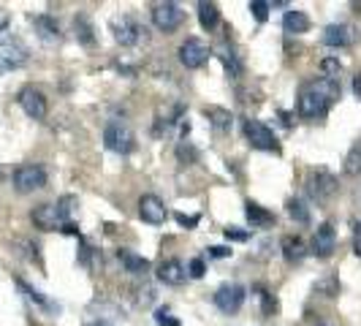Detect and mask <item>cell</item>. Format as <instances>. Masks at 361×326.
<instances>
[{
  "instance_id": "8d00e7d4",
  "label": "cell",
  "mask_w": 361,
  "mask_h": 326,
  "mask_svg": "<svg viewBox=\"0 0 361 326\" xmlns=\"http://www.w3.org/2000/svg\"><path fill=\"white\" fill-rule=\"evenodd\" d=\"M353 250L361 258V220H353Z\"/></svg>"
},
{
  "instance_id": "30bf717a",
  "label": "cell",
  "mask_w": 361,
  "mask_h": 326,
  "mask_svg": "<svg viewBox=\"0 0 361 326\" xmlns=\"http://www.w3.org/2000/svg\"><path fill=\"white\" fill-rule=\"evenodd\" d=\"M17 101L27 117H33V120H44V117H47V109H49L47 107V98H44V92L38 90V87H33V85L22 87Z\"/></svg>"
},
{
  "instance_id": "83f0119b",
  "label": "cell",
  "mask_w": 361,
  "mask_h": 326,
  "mask_svg": "<svg viewBox=\"0 0 361 326\" xmlns=\"http://www.w3.org/2000/svg\"><path fill=\"white\" fill-rule=\"evenodd\" d=\"M315 291L324 294V296H337V294H340V280H337L334 274H329V277H324V280H318Z\"/></svg>"
},
{
  "instance_id": "e575fe53",
  "label": "cell",
  "mask_w": 361,
  "mask_h": 326,
  "mask_svg": "<svg viewBox=\"0 0 361 326\" xmlns=\"http://www.w3.org/2000/svg\"><path fill=\"white\" fill-rule=\"evenodd\" d=\"M204 272H207V264H204V258H193V261H190V267H188V274L199 280V277H204Z\"/></svg>"
},
{
  "instance_id": "7402d4cb",
  "label": "cell",
  "mask_w": 361,
  "mask_h": 326,
  "mask_svg": "<svg viewBox=\"0 0 361 326\" xmlns=\"http://www.w3.org/2000/svg\"><path fill=\"white\" fill-rule=\"evenodd\" d=\"M217 57L223 60V66H226L228 76H234V79H236V76L242 73V60L236 57V52L228 47V44H220V47H217Z\"/></svg>"
},
{
  "instance_id": "4dcf8cb0",
  "label": "cell",
  "mask_w": 361,
  "mask_h": 326,
  "mask_svg": "<svg viewBox=\"0 0 361 326\" xmlns=\"http://www.w3.org/2000/svg\"><path fill=\"white\" fill-rule=\"evenodd\" d=\"M269 3H264V0H253L250 3V11H253V17L258 19V22H267L269 19Z\"/></svg>"
},
{
  "instance_id": "f1b7e54d",
  "label": "cell",
  "mask_w": 361,
  "mask_h": 326,
  "mask_svg": "<svg viewBox=\"0 0 361 326\" xmlns=\"http://www.w3.org/2000/svg\"><path fill=\"white\" fill-rule=\"evenodd\" d=\"M17 286H19V289H22V291H25V294H27V296H30L33 302H38L41 308H54L52 302H49V299H47V296L41 294V291H36V289H33V286H27L25 280H17Z\"/></svg>"
},
{
  "instance_id": "5bb4252c",
  "label": "cell",
  "mask_w": 361,
  "mask_h": 326,
  "mask_svg": "<svg viewBox=\"0 0 361 326\" xmlns=\"http://www.w3.org/2000/svg\"><path fill=\"white\" fill-rule=\"evenodd\" d=\"M334 250H337V231L331 223H321L318 231L312 234V253L318 258H329Z\"/></svg>"
},
{
  "instance_id": "60d3db41",
  "label": "cell",
  "mask_w": 361,
  "mask_h": 326,
  "mask_svg": "<svg viewBox=\"0 0 361 326\" xmlns=\"http://www.w3.org/2000/svg\"><path fill=\"white\" fill-rule=\"evenodd\" d=\"M87 326H111V324H106V321H95V324H87Z\"/></svg>"
},
{
  "instance_id": "e0dca14e",
  "label": "cell",
  "mask_w": 361,
  "mask_h": 326,
  "mask_svg": "<svg viewBox=\"0 0 361 326\" xmlns=\"http://www.w3.org/2000/svg\"><path fill=\"white\" fill-rule=\"evenodd\" d=\"M245 215H247V223L253 226V229H271L274 226V212H269L267 207H261V204H255V201H247L245 204Z\"/></svg>"
},
{
  "instance_id": "7a4b0ae2",
  "label": "cell",
  "mask_w": 361,
  "mask_h": 326,
  "mask_svg": "<svg viewBox=\"0 0 361 326\" xmlns=\"http://www.w3.org/2000/svg\"><path fill=\"white\" fill-rule=\"evenodd\" d=\"M73 204H76L73 196H63L57 204H41V207H36L30 217H33V223H36L41 231H57L66 223H71Z\"/></svg>"
},
{
  "instance_id": "4fadbf2b",
  "label": "cell",
  "mask_w": 361,
  "mask_h": 326,
  "mask_svg": "<svg viewBox=\"0 0 361 326\" xmlns=\"http://www.w3.org/2000/svg\"><path fill=\"white\" fill-rule=\"evenodd\" d=\"M324 41L326 47H353L359 41V30L348 22H340V25H329L324 30Z\"/></svg>"
},
{
  "instance_id": "4316f807",
  "label": "cell",
  "mask_w": 361,
  "mask_h": 326,
  "mask_svg": "<svg viewBox=\"0 0 361 326\" xmlns=\"http://www.w3.org/2000/svg\"><path fill=\"white\" fill-rule=\"evenodd\" d=\"M286 210H288V215L293 217L296 223H302V226H307V223H310V210H307V204H305L302 199H288Z\"/></svg>"
},
{
  "instance_id": "9a60e30c",
  "label": "cell",
  "mask_w": 361,
  "mask_h": 326,
  "mask_svg": "<svg viewBox=\"0 0 361 326\" xmlns=\"http://www.w3.org/2000/svg\"><path fill=\"white\" fill-rule=\"evenodd\" d=\"M139 215L145 223L149 226H161L163 220H166V204H163L158 196H152V193H147L139 199Z\"/></svg>"
},
{
  "instance_id": "ac0fdd59",
  "label": "cell",
  "mask_w": 361,
  "mask_h": 326,
  "mask_svg": "<svg viewBox=\"0 0 361 326\" xmlns=\"http://www.w3.org/2000/svg\"><path fill=\"white\" fill-rule=\"evenodd\" d=\"M33 25H36V33L38 38L44 41V44H60V25L54 22L49 14H41V17L33 19Z\"/></svg>"
},
{
  "instance_id": "6da1fadb",
  "label": "cell",
  "mask_w": 361,
  "mask_h": 326,
  "mask_svg": "<svg viewBox=\"0 0 361 326\" xmlns=\"http://www.w3.org/2000/svg\"><path fill=\"white\" fill-rule=\"evenodd\" d=\"M340 82L337 79H326V76H318V79H312L307 82L302 90H299V114L305 117V120H315V117H324L329 109L334 107V101L340 98Z\"/></svg>"
},
{
  "instance_id": "5b68a950",
  "label": "cell",
  "mask_w": 361,
  "mask_h": 326,
  "mask_svg": "<svg viewBox=\"0 0 361 326\" xmlns=\"http://www.w3.org/2000/svg\"><path fill=\"white\" fill-rule=\"evenodd\" d=\"M27 47L19 41V38H3L0 41V73L17 71L27 63Z\"/></svg>"
},
{
  "instance_id": "ffe728a7",
  "label": "cell",
  "mask_w": 361,
  "mask_h": 326,
  "mask_svg": "<svg viewBox=\"0 0 361 326\" xmlns=\"http://www.w3.org/2000/svg\"><path fill=\"white\" fill-rule=\"evenodd\" d=\"M280 248H283V255H286V261L288 264H299L305 255H307V245L299 239V236H283V242H280Z\"/></svg>"
},
{
  "instance_id": "277c9868",
  "label": "cell",
  "mask_w": 361,
  "mask_h": 326,
  "mask_svg": "<svg viewBox=\"0 0 361 326\" xmlns=\"http://www.w3.org/2000/svg\"><path fill=\"white\" fill-rule=\"evenodd\" d=\"M11 182H14L17 193H33V191H41L47 185V171L38 163H25V166H19L17 171H14Z\"/></svg>"
},
{
  "instance_id": "f546056e",
  "label": "cell",
  "mask_w": 361,
  "mask_h": 326,
  "mask_svg": "<svg viewBox=\"0 0 361 326\" xmlns=\"http://www.w3.org/2000/svg\"><path fill=\"white\" fill-rule=\"evenodd\" d=\"M321 68H324L326 79H337V76L343 73V63H340V60H334V57H326L324 63H321Z\"/></svg>"
},
{
  "instance_id": "9c48e42d",
  "label": "cell",
  "mask_w": 361,
  "mask_h": 326,
  "mask_svg": "<svg viewBox=\"0 0 361 326\" xmlns=\"http://www.w3.org/2000/svg\"><path fill=\"white\" fill-rule=\"evenodd\" d=\"M209 57H212V49H209L201 38H188V41L180 47L182 66H185V68H190V71H193V68H201Z\"/></svg>"
},
{
  "instance_id": "3957f363",
  "label": "cell",
  "mask_w": 361,
  "mask_h": 326,
  "mask_svg": "<svg viewBox=\"0 0 361 326\" xmlns=\"http://www.w3.org/2000/svg\"><path fill=\"white\" fill-rule=\"evenodd\" d=\"M104 145H106V150L117 152V155H128V152L136 147V136H133V131H130L126 123L111 120V123H106V128H104Z\"/></svg>"
},
{
  "instance_id": "603a6c76",
  "label": "cell",
  "mask_w": 361,
  "mask_h": 326,
  "mask_svg": "<svg viewBox=\"0 0 361 326\" xmlns=\"http://www.w3.org/2000/svg\"><path fill=\"white\" fill-rule=\"evenodd\" d=\"M199 22L204 30H215L217 22H220V8H217V3H199Z\"/></svg>"
},
{
  "instance_id": "74e56055",
  "label": "cell",
  "mask_w": 361,
  "mask_h": 326,
  "mask_svg": "<svg viewBox=\"0 0 361 326\" xmlns=\"http://www.w3.org/2000/svg\"><path fill=\"white\" fill-rule=\"evenodd\" d=\"M139 294H145V296H139V302H142V305H149V302L155 299V289H149V286L139 289Z\"/></svg>"
},
{
  "instance_id": "44dd1931",
  "label": "cell",
  "mask_w": 361,
  "mask_h": 326,
  "mask_svg": "<svg viewBox=\"0 0 361 326\" xmlns=\"http://www.w3.org/2000/svg\"><path fill=\"white\" fill-rule=\"evenodd\" d=\"M117 255H120L126 272H130V274H147L149 272V261H147L145 255L133 253V250H120Z\"/></svg>"
},
{
  "instance_id": "ab89813d",
  "label": "cell",
  "mask_w": 361,
  "mask_h": 326,
  "mask_svg": "<svg viewBox=\"0 0 361 326\" xmlns=\"http://www.w3.org/2000/svg\"><path fill=\"white\" fill-rule=\"evenodd\" d=\"M353 92L361 98V73H356V76H353Z\"/></svg>"
},
{
  "instance_id": "2e32d148",
  "label": "cell",
  "mask_w": 361,
  "mask_h": 326,
  "mask_svg": "<svg viewBox=\"0 0 361 326\" xmlns=\"http://www.w3.org/2000/svg\"><path fill=\"white\" fill-rule=\"evenodd\" d=\"M158 280L166 283V286H182L188 280V270H185L182 261L169 258V261H163L161 267H158Z\"/></svg>"
},
{
  "instance_id": "1f68e13d",
  "label": "cell",
  "mask_w": 361,
  "mask_h": 326,
  "mask_svg": "<svg viewBox=\"0 0 361 326\" xmlns=\"http://www.w3.org/2000/svg\"><path fill=\"white\" fill-rule=\"evenodd\" d=\"M155 321H158V326H180V321L171 315V310L169 308L158 310V313H155Z\"/></svg>"
},
{
  "instance_id": "cb8c5ba5",
  "label": "cell",
  "mask_w": 361,
  "mask_h": 326,
  "mask_svg": "<svg viewBox=\"0 0 361 326\" xmlns=\"http://www.w3.org/2000/svg\"><path fill=\"white\" fill-rule=\"evenodd\" d=\"M204 114L209 117V123H212V128L215 131H228L231 128V111L228 109H220V107H204Z\"/></svg>"
},
{
  "instance_id": "ba28073f",
  "label": "cell",
  "mask_w": 361,
  "mask_h": 326,
  "mask_svg": "<svg viewBox=\"0 0 361 326\" xmlns=\"http://www.w3.org/2000/svg\"><path fill=\"white\" fill-rule=\"evenodd\" d=\"M182 22H185V11L177 3H158L152 8V25L163 33H174Z\"/></svg>"
},
{
  "instance_id": "f35d334b",
  "label": "cell",
  "mask_w": 361,
  "mask_h": 326,
  "mask_svg": "<svg viewBox=\"0 0 361 326\" xmlns=\"http://www.w3.org/2000/svg\"><path fill=\"white\" fill-rule=\"evenodd\" d=\"M209 255H212V258H228V255H231V250L217 245V248H209Z\"/></svg>"
},
{
  "instance_id": "8992f818",
  "label": "cell",
  "mask_w": 361,
  "mask_h": 326,
  "mask_svg": "<svg viewBox=\"0 0 361 326\" xmlns=\"http://www.w3.org/2000/svg\"><path fill=\"white\" fill-rule=\"evenodd\" d=\"M111 33H114V41L123 44V47H136L147 38V30L130 17H114L111 19Z\"/></svg>"
},
{
  "instance_id": "d4e9b609",
  "label": "cell",
  "mask_w": 361,
  "mask_h": 326,
  "mask_svg": "<svg viewBox=\"0 0 361 326\" xmlns=\"http://www.w3.org/2000/svg\"><path fill=\"white\" fill-rule=\"evenodd\" d=\"M345 174L348 177H359L361 174V142H356V145L350 147V152L345 155Z\"/></svg>"
},
{
  "instance_id": "52a82bcc",
  "label": "cell",
  "mask_w": 361,
  "mask_h": 326,
  "mask_svg": "<svg viewBox=\"0 0 361 326\" xmlns=\"http://www.w3.org/2000/svg\"><path fill=\"white\" fill-rule=\"evenodd\" d=\"M245 136L250 147L255 150H267V152H280V145H277V136L269 126H264L261 120H245Z\"/></svg>"
},
{
  "instance_id": "484cf974",
  "label": "cell",
  "mask_w": 361,
  "mask_h": 326,
  "mask_svg": "<svg viewBox=\"0 0 361 326\" xmlns=\"http://www.w3.org/2000/svg\"><path fill=\"white\" fill-rule=\"evenodd\" d=\"M73 30H76V38H79L82 44H87V47H92V44H95L92 25L87 22V17H85V14H79V17L73 19Z\"/></svg>"
},
{
  "instance_id": "7c38bea8",
  "label": "cell",
  "mask_w": 361,
  "mask_h": 326,
  "mask_svg": "<svg viewBox=\"0 0 361 326\" xmlns=\"http://www.w3.org/2000/svg\"><path fill=\"white\" fill-rule=\"evenodd\" d=\"M340 191V185H337V177L331 174V171H326V169H318L315 174H312V182H310V193H312V199L318 201V204H324L329 201L334 193Z\"/></svg>"
},
{
  "instance_id": "d6986e66",
  "label": "cell",
  "mask_w": 361,
  "mask_h": 326,
  "mask_svg": "<svg viewBox=\"0 0 361 326\" xmlns=\"http://www.w3.org/2000/svg\"><path fill=\"white\" fill-rule=\"evenodd\" d=\"M283 30L288 36H302V33L310 30V17L305 11H299V8H290V11H286V17H283Z\"/></svg>"
},
{
  "instance_id": "d590c367",
  "label": "cell",
  "mask_w": 361,
  "mask_h": 326,
  "mask_svg": "<svg viewBox=\"0 0 361 326\" xmlns=\"http://www.w3.org/2000/svg\"><path fill=\"white\" fill-rule=\"evenodd\" d=\"M177 223L180 226H185V229H196L199 226V215H182V212H177Z\"/></svg>"
},
{
  "instance_id": "836d02e7",
  "label": "cell",
  "mask_w": 361,
  "mask_h": 326,
  "mask_svg": "<svg viewBox=\"0 0 361 326\" xmlns=\"http://www.w3.org/2000/svg\"><path fill=\"white\" fill-rule=\"evenodd\" d=\"M223 234H226V239H231V242H247V239H250V231H242V229H236V226H228Z\"/></svg>"
},
{
  "instance_id": "d6a6232c",
  "label": "cell",
  "mask_w": 361,
  "mask_h": 326,
  "mask_svg": "<svg viewBox=\"0 0 361 326\" xmlns=\"http://www.w3.org/2000/svg\"><path fill=\"white\" fill-rule=\"evenodd\" d=\"M261 305H264V315H274L277 313V299L269 291H261Z\"/></svg>"
},
{
  "instance_id": "8fae6325",
  "label": "cell",
  "mask_w": 361,
  "mask_h": 326,
  "mask_svg": "<svg viewBox=\"0 0 361 326\" xmlns=\"http://www.w3.org/2000/svg\"><path fill=\"white\" fill-rule=\"evenodd\" d=\"M215 305L220 313H226V315H231L236 310L245 305V289L239 286V283H226V286H220L215 291Z\"/></svg>"
}]
</instances>
